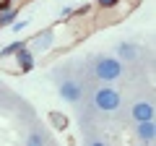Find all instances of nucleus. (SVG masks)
Listing matches in <instances>:
<instances>
[{
	"label": "nucleus",
	"mask_w": 156,
	"mask_h": 146,
	"mask_svg": "<svg viewBox=\"0 0 156 146\" xmlns=\"http://www.w3.org/2000/svg\"><path fill=\"white\" fill-rule=\"evenodd\" d=\"M94 73L101 81H115V78H120L125 73V65L120 60H115V57H99L96 65H94Z\"/></svg>",
	"instance_id": "nucleus-1"
},
{
	"label": "nucleus",
	"mask_w": 156,
	"mask_h": 146,
	"mask_svg": "<svg viewBox=\"0 0 156 146\" xmlns=\"http://www.w3.org/2000/svg\"><path fill=\"white\" fill-rule=\"evenodd\" d=\"M94 104L99 107V110H104V112H112V110L120 107V91L104 86V89H99V91L94 94Z\"/></svg>",
	"instance_id": "nucleus-2"
},
{
	"label": "nucleus",
	"mask_w": 156,
	"mask_h": 146,
	"mask_svg": "<svg viewBox=\"0 0 156 146\" xmlns=\"http://www.w3.org/2000/svg\"><path fill=\"white\" fill-rule=\"evenodd\" d=\"M60 97L70 104H78L81 97H83V86L78 84V81H62L60 84Z\"/></svg>",
	"instance_id": "nucleus-3"
},
{
	"label": "nucleus",
	"mask_w": 156,
	"mask_h": 146,
	"mask_svg": "<svg viewBox=\"0 0 156 146\" xmlns=\"http://www.w3.org/2000/svg\"><path fill=\"white\" fill-rule=\"evenodd\" d=\"M130 115H133L135 123H138V120H154V104H151V102H135L133 110H130Z\"/></svg>",
	"instance_id": "nucleus-4"
},
{
	"label": "nucleus",
	"mask_w": 156,
	"mask_h": 146,
	"mask_svg": "<svg viewBox=\"0 0 156 146\" xmlns=\"http://www.w3.org/2000/svg\"><path fill=\"white\" fill-rule=\"evenodd\" d=\"M16 63H18V68H16V71H23V73L34 68V55H31V50H29L26 45L16 50Z\"/></svg>",
	"instance_id": "nucleus-5"
},
{
	"label": "nucleus",
	"mask_w": 156,
	"mask_h": 146,
	"mask_svg": "<svg viewBox=\"0 0 156 146\" xmlns=\"http://www.w3.org/2000/svg\"><path fill=\"white\" fill-rule=\"evenodd\" d=\"M135 133H138L140 141H154V136H156V125H154V120H138V125H135Z\"/></svg>",
	"instance_id": "nucleus-6"
},
{
	"label": "nucleus",
	"mask_w": 156,
	"mask_h": 146,
	"mask_svg": "<svg viewBox=\"0 0 156 146\" xmlns=\"http://www.w3.org/2000/svg\"><path fill=\"white\" fill-rule=\"evenodd\" d=\"M117 55L122 57V60H133V57L138 55V47L128 45V42H120V45H117Z\"/></svg>",
	"instance_id": "nucleus-7"
},
{
	"label": "nucleus",
	"mask_w": 156,
	"mask_h": 146,
	"mask_svg": "<svg viewBox=\"0 0 156 146\" xmlns=\"http://www.w3.org/2000/svg\"><path fill=\"white\" fill-rule=\"evenodd\" d=\"M18 11L16 8H5V11H0V26H11L13 21H16Z\"/></svg>",
	"instance_id": "nucleus-8"
},
{
	"label": "nucleus",
	"mask_w": 156,
	"mask_h": 146,
	"mask_svg": "<svg viewBox=\"0 0 156 146\" xmlns=\"http://www.w3.org/2000/svg\"><path fill=\"white\" fill-rule=\"evenodd\" d=\"M52 123H55L57 128H65V115H57V112H52Z\"/></svg>",
	"instance_id": "nucleus-9"
},
{
	"label": "nucleus",
	"mask_w": 156,
	"mask_h": 146,
	"mask_svg": "<svg viewBox=\"0 0 156 146\" xmlns=\"http://www.w3.org/2000/svg\"><path fill=\"white\" fill-rule=\"evenodd\" d=\"M117 3H120V0H96V5H99V8H115Z\"/></svg>",
	"instance_id": "nucleus-10"
},
{
	"label": "nucleus",
	"mask_w": 156,
	"mask_h": 146,
	"mask_svg": "<svg viewBox=\"0 0 156 146\" xmlns=\"http://www.w3.org/2000/svg\"><path fill=\"white\" fill-rule=\"evenodd\" d=\"M26 141H29V144H37V146H39V144H44V136H39V133H31Z\"/></svg>",
	"instance_id": "nucleus-11"
},
{
	"label": "nucleus",
	"mask_w": 156,
	"mask_h": 146,
	"mask_svg": "<svg viewBox=\"0 0 156 146\" xmlns=\"http://www.w3.org/2000/svg\"><path fill=\"white\" fill-rule=\"evenodd\" d=\"M26 24L29 21H18V24H11V26H13V31H21V29H26Z\"/></svg>",
	"instance_id": "nucleus-12"
}]
</instances>
